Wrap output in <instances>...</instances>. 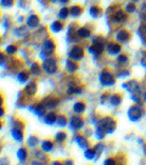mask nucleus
<instances>
[{
	"instance_id": "f8f14e48",
	"label": "nucleus",
	"mask_w": 146,
	"mask_h": 165,
	"mask_svg": "<svg viewBox=\"0 0 146 165\" xmlns=\"http://www.w3.org/2000/svg\"><path fill=\"white\" fill-rule=\"evenodd\" d=\"M106 50H107V52H109L110 55H117V54H119V51H121V46H119L118 44L110 43V44L107 45Z\"/></svg>"
},
{
	"instance_id": "cd10ccee",
	"label": "nucleus",
	"mask_w": 146,
	"mask_h": 165,
	"mask_svg": "<svg viewBox=\"0 0 146 165\" xmlns=\"http://www.w3.org/2000/svg\"><path fill=\"white\" fill-rule=\"evenodd\" d=\"M52 147H54V145H52L51 141H44L41 143V149L45 151V152H50L52 149Z\"/></svg>"
},
{
	"instance_id": "c03bdc74",
	"label": "nucleus",
	"mask_w": 146,
	"mask_h": 165,
	"mask_svg": "<svg viewBox=\"0 0 146 165\" xmlns=\"http://www.w3.org/2000/svg\"><path fill=\"white\" fill-rule=\"evenodd\" d=\"M140 17H143L144 19H146V4L143 5V9H141V15H140Z\"/></svg>"
},
{
	"instance_id": "423d86ee",
	"label": "nucleus",
	"mask_w": 146,
	"mask_h": 165,
	"mask_svg": "<svg viewBox=\"0 0 146 165\" xmlns=\"http://www.w3.org/2000/svg\"><path fill=\"white\" fill-rule=\"evenodd\" d=\"M102 50H104V41H98V40H94L93 46L89 47V52L95 56L100 55L102 52Z\"/></svg>"
},
{
	"instance_id": "4d7b16f0",
	"label": "nucleus",
	"mask_w": 146,
	"mask_h": 165,
	"mask_svg": "<svg viewBox=\"0 0 146 165\" xmlns=\"http://www.w3.org/2000/svg\"><path fill=\"white\" fill-rule=\"evenodd\" d=\"M54 1H56V0H52V2H54Z\"/></svg>"
},
{
	"instance_id": "aec40b11",
	"label": "nucleus",
	"mask_w": 146,
	"mask_h": 165,
	"mask_svg": "<svg viewBox=\"0 0 146 165\" xmlns=\"http://www.w3.org/2000/svg\"><path fill=\"white\" fill-rule=\"evenodd\" d=\"M56 119H57V117L54 113H49V114H46L44 117V121L46 124H49V125H52L54 123H56Z\"/></svg>"
},
{
	"instance_id": "4468645a",
	"label": "nucleus",
	"mask_w": 146,
	"mask_h": 165,
	"mask_svg": "<svg viewBox=\"0 0 146 165\" xmlns=\"http://www.w3.org/2000/svg\"><path fill=\"white\" fill-rule=\"evenodd\" d=\"M27 24H28V27H32V28L37 27V26L39 24V17H38L37 15L29 16L28 19H27Z\"/></svg>"
},
{
	"instance_id": "7ed1b4c3",
	"label": "nucleus",
	"mask_w": 146,
	"mask_h": 165,
	"mask_svg": "<svg viewBox=\"0 0 146 165\" xmlns=\"http://www.w3.org/2000/svg\"><path fill=\"white\" fill-rule=\"evenodd\" d=\"M43 68H44V71H45L46 73L52 74V73H55L56 69H57V63H56V61H55L54 58H46V60L44 61V63H43Z\"/></svg>"
},
{
	"instance_id": "0eeeda50",
	"label": "nucleus",
	"mask_w": 146,
	"mask_h": 165,
	"mask_svg": "<svg viewBox=\"0 0 146 165\" xmlns=\"http://www.w3.org/2000/svg\"><path fill=\"white\" fill-rule=\"evenodd\" d=\"M84 56V51L80 46H73L69 51V57L73 60H80Z\"/></svg>"
},
{
	"instance_id": "a18cd8bd",
	"label": "nucleus",
	"mask_w": 146,
	"mask_h": 165,
	"mask_svg": "<svg viewBox=\"0 0 146 165\" xmlns=\"http://www.w3.org/2000/svg\"><path fill=\"white\" fill-rule=\"evenodd\" d=\"M132 100H133L134 102H137V103H140V100H139V96H138L137 93H132Z\"/></svg>"
},
{
	"instance_id": "f257e3e1",
	"label": "nucleus",
	"mask_w": 146,
	"mask_h": 165,
	"mask_svg": "<svg viewBox=\"0 0 146 165\" xmlns=\"http://www.w3.org/2000/svg\"><path fill=\"white\" fill-rule=\"evenodd\" d=\"M54 50H55V44H54V41L50 40V39L45 40V41H44V45H43V50H41V52H40V57L44 58V60H46V58L54 52Z\"/></svg>"
},
{
	"instance_id": "7c9ffc66",
	"label": "nucleus",
	"mask_w": 146,
	"mask_h": 165,
	"mask_svg": "<svg viewBox=\"0 0 146 165\" xmlns=\"http://www.w3.org/2000/svg\"><path fill=\"white\" fill-rule=\"evenodd\" d=\"M28 78H29V74L27 73V72H21L18 75H17V79H18V82H24L28 80Z\"/></svg>"
},
{
	"instance_id": "6ab92c4d",
	"label": "nucleus",
	"mask_w": 146,
	"mask_h": 165,
	"mask_svg": "<svg viewBox=\"0 0 146 165\" xmlns=\"http://www.w3.org/2000/svg\"><path fill=\"white\" fill-rule=\"evenodd\" d=\"M76 141H77V143L79 145V147H82V148H88L89 147V142H88V140L85 139V137H83V136H76Z\"/></svg>"
},
{
	"instance_id": "c9c22d12",
	"label": "nucleus",
	"mask_w": 146,
	"mask_h": 165,
	"mask_svg": "<svg viewBox=\"0 0 146 165\" xmlns=\"http://www.w3.org/2000/svg\"><path fill=\"white\" fill-rule=\"evenodd\" d=\"M16 51H17V47H16L15 45H9V46L6 47V52H7L9 55H13Z\"/></svg>"
},
{
	"instance_id": "3c124183",
	"label": "nucleus",
	"mask_w": 146,
	"mask_h": 165,
	"mask_svg": "<svg viewBox=\"0 0 146 165\" xmlns=\"http://www.w3.org/2000/svg\"><path fill=\"white\" fill-rule=\"evenodd\" d=\"M66 164H73V162H72V160H67Z\"/></svg>"
},
{
	"instance_id": "79ce46f5",
	"label": "nucleus",
	"mask_w": 146,
	"mask_h": 165,
	"mask_svg": "<svg viewBox=\"0 0 146 165\" xmlns=\"http://www.w3.org/2000/svg\"><path fill=\"white\" fill-rule=\"evenodd\" d=\"M80 92H82L80 87H69L68 90V93H80Z\"/></svg>"
},
{
	"instance_id": "dca6fc26",
	"label": "nucleus",
	"mask_w": 146,
	"mask_h": 165,
	"mask_svg": "<svg viewBox=\"0 0 146 165\" xmlns=\"http://www.w3.org/2000/svg\"><path fill=\"white\" fill-rule=\"evenodd\" d=\"M11 135H12V137H13L16 141H22V140H23V132H22V130L18 129V128L12 129Z\"/></svg>"
},
{
	"instance_id": "a878e982",
	"label": "nucleus",
	"mask_w": 146,
	"mask_h": 165,
	"mask_svg": "<svg viewBox=\"0 0 146 165\" xmlns=\"http://www.w3.org/2000/svg\"><path fill=\"white\" fill-rule=\"evenodd\" d=\"M50 28H51V30L52 32H55V33H59L61 29H62V23L60 22V21H55L51 26H50Z\"/></svg>"
},
{
	"instance_id": "72a5a7b5",
	"label": "nucleus",
	"mask_w": 146,
	"mask_h": 165,
	"mask_svg": "<svg viewBox=\"0 0 146 165\" xmlns=\"http://www.w3.org/2000/svg\"><path fill=\"white\" fill-rule=\"evenodd\" d=\"M66 66H67V69H68V72H74L76 69H77V65L76 63H73L72 61H67L66 62Z\"/></svg>"
},
{
	"instance_id": "4c0bfd02",
	"label": "nucleus",
	"mask_w": 146,
	"mask_h": 165,
	"mask_svg": "<svg viewBox=\"0 0 146 165\" xmlns=\"http://www.w3.org/2000/svg\"><path fill=\"white\" fill-rule=\"evenodd\" d=\"M28 145L30 146V147H34V146H37L38 145V139L37 137H29V140H28Z\"/></svg>"
},
{
	"instance_id": "ea45409f",
	"label": "nucleus",
	"mask_w": 146,
	"mask_h": 165,
	"mask_svg": "<svg viewBox=\"0 0 146 165\" xmlns=\"http://www.w3.org/2000/svg\"><path fill=\"white\" fill-rule=\"evenodd\" d=\"M126 10H127V12H134L135 10H137V7H135V5L134 4H128L127 5V7H126Z\"/></svg>"
},
{
	"instance_id": "b1692460",
	"label": "nucleus",
	"mask_w": 146,
	"mask_h": 165,
	"mask_svg": "<svg viewBox=\"0 0 146 165\" xmlns=\"http://www.w3.org/2000/svg\"><path fill=\"white\" fill-rule=\"evenodd\" d=\"M73 111H74L76 113H83V112L85 111V104H84L83 102H77V103H74V106H73Z\"/></svg>"
},
{
	"instance_id": "a19ab883",
	"label": "nucleus",
	"mask_w": 146,
	"mask_h": 165,
	"mask_svg": "<svg viewBox=\"0 0 146 165\" xmlns=\"http://www.w3.org/2000/svg\"><path fill=\"white\" fill-rule=\"evenodd\" d=\"M117 61H118V63H127V62H128V57H127L126 55H121V56L117 58Z\"/></svg>"
},
{
	"instance_id": "393cba45",
	"label": "nucleus",
	"mask_w": 146,
	"mask_h": 165,
	"mask_svg": "<svg viewBox=\"0 0 146 165\" xmlns=\"http://www.w3.org/2000/svg\"><path fill=\"white\" fill-rule=\"evenodd\" d=\"M138 33H139V35H140L141 40H143V41H144V43L146 44V23L141 24V26L139 27V30H138Z\"/></svg>"
},
{
	"instance_id": "473e14b6",
	"label": "nucleus",
	"mask_w": 146,
	"mask_h": 165,
	"mask_svg": "<svg viewBox=\"0 0 146 165\" xmlns=\"http://www.w3.org/2000/svg\"><path fill=\"white\" fill-rule=\"evenodd\" d=\"M68 13H69V10H68V9H66V7H63V9H61V10H60V12H59V17H60V18H62V19H65V18L68 16Z\"/></svg>"
},
{
	"instance_id": "2eb2a0df",
	"label": "nucleus",
	"mask_w": 146,
	"mask_h": 165,
	"mask_svg": "<svg viewBox=\"0 0 146 165\" xmlns=\"http://www.w3.org/2000/svg\"><path fill=\"white\" fill-rule=\"evenodd\" d=\"M45 109H46V108L44 107V104H43V103H39V104H37V106L32 107V111H33L37 115H39V117H43V115H44Z\"/></svg>"
},
{
	"instance_id": "20e7f679",
	"label": "nucleus",
	"mask_w": 146,
	"mask_h": 165,
	"mask_svg": "<svg viewBox=\"0 0 146 165\" xmlns=\"http://www.w3.org/2000/svg\"><path fill=\"white\" fill-rule=\"evenodd\" d=\"M143 114V111L139 106H132L128 111V115H129V119L133 120V121H137Z\"/></svg>"
},
{
	"instance_id": "5701e85b",
	"label": "nucleus",
	"mask_w": 146,
	"mask_h": 165,
	"mask_svg": "<svg viewBox=\"0 0 146 165\" xmlns=\"http://www.w3.org/2000/svg\"><path fill=\"white\" fill-rule=\"evenodd\" d=\"M77 34H78L79 38H83V39L90 37V32H89V29H87V28H79V29L77 30Z\"/></svg>"
},
{
	"instance_id": "bb28decb",
	"label": "nucleus",
	"mask_w": 146,
	"mask_h": 165,
	"mask_svg": "<svg viewBox=\"0 0 146 165\" xmlns=\"http://www.w3.org/2000/svg\"><path fill=\"white\" fill-rule=\"evenodd\" d=\"M110 101H111V104H112V106H119L121 102H122V98H121L119 95H112L111 98H110Z\"/></svg>"
},
{
	"instance_id": "9d476101",
	"label": "nucleus",
	"mask_w": 146,
	"mask_h": 165,
	"mask_svg": "<svg viewBox=\"0 0 146 165\" xmlns=\"http://www.w3.org/2000/svg\"><path fill=\"white\" fill-rule=\"evenodd\" d=\"M69 124H71V128H72V129L78 130V129H80V128L83 126V119H82L80 117H78V115H74V117L71 118Z\"/></svg>"
},
{
	"instance_id": "412c9836",
	"label": "nucleus",
	"mask_w": 146,
	"mask_h": 165,
	"mask_svg": "<svg viewBox=\"0 0 146 165\" xmlns=\"http://www.w3.org/2000/svg\"><path fill=\"white\" fill-rule=\"evenodd\" d=\"M82 7L80 6H72L71 9H69V13L73 16V17H78V16H80V13H82Z\"/></svg>"
},
{
	"instance_id": "de8ad7c7",
	"label": "nucleus",
	"mask_w": 146,
	"mask_h": 165,
	"mask_svg": "<svg viewBox=\"0 0 146 165\" xmlns=\"http://www.w3.org/2000/svg\"><path fill=\"white\" fill-rule=\"evenodd\" d=\"M116 162L113 160V159H107V160H105V164H115Z\"/></svg>"
},
{
	"instance_id": "6e6552de",
	"label": "nucleus",
	"mask_w": 146,
	"mask_h": 165,
	"mask_svg": "<svg viewBox=\"0 0 146 165\" xmlns=\"http://www.w3.org/2000/svg\"><path fill=\"white\" fill-rule=\"evenodd\" d=\"M123 87L127 89L128 91H130L132 93H139V89H140L139 82H135V80H130V82L123 84Z\"/></svg>"
},
{
	"instance_id": "e433bc0d",
	"label": "nucleus",
	"mask_w": 146,
	"mask_h": 165,
	"mask_svg": "<svg viewBox=\"0 0 146 165\" xmlns=\"http://www.w3.org/2000/svg\"><path fill=\"white\" fill-rule=\"evenodd\" d=\"M66 140V134L65 132H57L56 134V141L57 142H62Z\"/></svg>"
},
{
	"instance_id": "4be33fe9",
	"label": "nucleus",
	"mask_w": 146,
	"mask_h": 165,
	"mask_svg": "<svg viewBox=\"0 0 146 165\" xmlns=\"http://www.w3.org/2000/svg\"><path fill=\"white\" fill-rule=\"evenodd\" d=\"M101 13H102V10H101L100 7H98V6H93V7L90 9V15H91V17H94V18L100 17Z\"/></svg>"
},
{
	"instance_id": "f03ea898",
	"label": "nucleus",
	"mask_w": 146,
	"mask_h": 165,
	"mask_svg": "<svg viewBox=\"0 0 146 165\" xmlns=\"http://www.w3.org/2000/svg\"><path fill=\"white\" fill-rule=\"evenodd\" d=\"M99 126H101L106 134H111V132H113L115 129H116V121H115L113 119H111V118L107 117V118H104V119L100 121Z\"/></svg>"
},
{
	"instance_id": "a211bd4d",
	"label": "nucleus",
	"mask_w": 146,
	"mask_h": 165,
	"mask_svg": "<svg viewBox=\"0 0 146 165\" xmlns=\"http://www.w3.org/2000/svg\"><path fill=\"white\" fill-rule=\"evenodd\" d=\"M24 92H26L28 96H32V95H34V93L37 92V85H35L34 82H30V84H28V85L24 87Z\"/></svg>"
},
{
	"instance_id": "603ef678",
	"label": "nucleus",
	"mask_w": 146,
	"mask_h": 165,
	"mask_svg": "<svg viewBox=\"0 0 146 165\" xmlns=\"http://www.w3.org/2000/svg\"><path fill=\"white\" fill-rule=\"evenodd\" d=\"M0 114H1V117H2V115H4V111H2V108H1V109H0Z\"/></svg>"
},
{
	"instance_id": "39448f33",
	"label": "nucleus",
	"mask_w": 146,
	"mask_h": 165,
	"mask_svg": "<svg viewBox=\"0 0 146 165\" xmlns=\"http://www.w3.org/2000/svg\"><path fill=\"white\" fill-rule=\"evenodd\" d=\"M100 82H101L102 85L111 86V85L115 84V78H113V75H112L111 73H109V72H102V73L100 74Z\"/></svg>"
},
{
	"instance_id": "c756f323",
	"label": "nucleus",
	"mask_w": 146,
	"mask_h": 165,
	"mask_svg": "<svg viewBox=\"0 0 146 165\" xmlns=\"http://www.w3.org/2000/svg\"><path fill=\"white\" fill-rule=\"evenodd\" d=\"M84 156H85L87 159H93V158L96 156V152H95V149H89V148H87L85 152H84Z\"/></svg>"
},
{
	"instance_id": "37998d69",
	"label": "nucleus",
	"mask_w": 146,
	"mask_h": 165,
	"mask_svg": "<svg viewBox=\"0 0 146 165\" xmlns=\"http://www.w3.org/2000/svg\"><path fill=\"white\" fill-rule=\"evenodd\" d=\"M94 149H95V152H96V156H99V154L102 152V149H104V146H102V145H96Z\"/></svg>"
},
{
	"instance_id": "c85d7f7f",
	"label": "nucleus",
	"mask_w": 146,
	"mask_h": 165,
	"mask_svg": "<svg viewBox=\"0 0 146 165\" xmlns=\"http://www.w3.org/2000/svg\"><path fill=\"white\" fill-rule=\"evenodd\" d=\"M17 157H18V159H20L21 162H24L26 158H27V151H26L24 148H20L18 152H17Z\"/></svg>"
},
{
	"instance_id": "49530a36",
	"label": "nucleus",
	"mask_w": 146,
	"mask_h": 165,
	"mask_svg": "<svg viewBox=\"0 0 146 165\" xmlns=\"http://www.w3.org/2000/svg\"><path fill=\"white\" fill-rule=\"evenodd\" d=\"M141 65L146 67V52L144 54V56H143V58H141Z\"/></svg>"
},
{
	"instance_id": "864d4df0",
	"label": "nucleus",
	"mask_w": 146,
	"mask_h": 165,
	"mask_svg": "<svg viewBox=\"0 0 146 165\" xmlns=\"http://www.w3.org/2000/svg\"><path fill=\"white\" fill-rule=\"evenodd\" d=\"M52 164H55V165H60V164H61V163H60V162H54Z\"/></svg>"
},
{
	"instance_id": "6e6d98bb",
	"label": "nucleus",
	"mask_w": 146,
	"mask_h": 165,
	"mask_svg": "<svg viewBox=\"0 0 146 165\" xmlns=\"http://www.w3.org/2000/svg\"><path fill=\"white\" fill-rule=\"evenodd\" d=\"M132 1H138V0H132Z\"/></svg>"
},
{
	"instance_id": "58836bf2",
	"label": "nucleus",
	"mask_w": 146,
	"mask_h": 165,
	"mask_svg": "<svg viewBox=\"0 0 146 165\" xmlns=\"http://www.w3.org/2000/svg\"><path fill=\"white\" fill-rule=\"evenodd\" d=\"M1 5L4 7H10L13 5V0H1Z\"/></svg>"
},
{
	"instance_id": "ddd939ff",
	"label": "nucleus",
	"mask_w": 146,
	"mask_h": 165,
	"mask_svg": "<svg viewBox=\"0 0 146 165\" xmlns=\"http://www.w3.org/2000/svg\"><path fill=\"white\" fill-rule=\"evenodd\" d=\"M113 19L117 22V23H124L127 19H128V16L126 15V12L123 11H117L113 16Z\"/></svg>"
},
{
	"instance_id": "9b49d317",
	"label": "nucleus",
	"mask_w": 146,
	"mask_h": 165,
	"mask_svg": "<svg viewBox=\"0 0 146 165\" xmlns=\"http://www.w3.org/2000/svg\"><path fill=\"white\" fill-rule=\"evenodd\" d=\"M129 33L126 30V29H121V30H118L117 32V34H116V39L118 40V41H121V43H126L127 40H129Z\"/></svg>"
},
{
	"instance_id": "2f4dec72",
	"label": "nucleus",
	"mask_w": 146,
	"mask_h": 165,
	"mask_svg": "<svg viewBox=\"0 0 146 165\" xmlns=\"http://www.w3.org/2000/svg\"><path fill=\"white\" fill-rule=\"evenodd\" d=\"M30 72H32V74L38 75V74L40 73V67H39V65H38V63H33L32 67H30Z\"/></svg>"
},
{
	"instance_id": "f704fd0d",
	"label": "nucleus",
	"mask_w": 146,
	"mask_h": 165,
	"mask_svg": "<svg viewBox=\"0 0 146 165\" xmlns=\"http://www.w3.org/2000/svg\"><path fill=\"white\" fill-rule=\"evenodd\" d=\"M56 123H57L60 126H65V125L67 124V120H66V118H65L63 115H59L57 119H56Z\"/></svg>"
},
{
	"instance_id": "09e8293b",
	"label": "nucleus",
	"mask_w": 146,
	"mask_h": 165,
	"mask_svg": "<svg viewBox=\"0 0 146 165\" xmlns=\"http://www.w3.org/2000/svg\"><path fill=\"white\" fill-rule=\"evenodd\" d=\"M128 74H129L128 72H124V73H121V74H119V77H124V75H128Z\"/></svg>"
},
{
	"instance_id": "8fccbe9b",
	"label": "nucleus",
	"mask_w": 146,
	"mask_h": 165,
	"mask_svg": "<svg viewBox=\"0 0 146 165\" xmlns=\"http://www.w3.org/2000/svg\"><path fill=\"white\" fill-rule=\"evenodd\" d=\"M60 2H62V4H66V2H68V0H59Z\"/></svg>"
},
{
	"instance_id": "5fc2aeb1",
	"label": "nucleus",
	"mask_w": 146,
	"mask_h": 165,
	"mask_svg": "<svg viewBox=\"0 0 146 165\" xmlns=\"http://www.w3.org/2000/svg\"><path fill=\"white\" fill-rule=\"evenodd\" d=\"M144 98H145V101H146V93H145V96H144Z\"/></svg>"
},
{
	"instance_id": "1a4fd4ad",
	"label": "nucleus",
	"mask_w": 146,
	"mask_h": 165,
	"mask_svg": "<svg viewBox=\"0 0 146 165\" xmlns=\"http://www.w3.org/2000/svg\"><path fill=\"white\" fill-rule=\"evenodd\" d=\"M41 103L44 104V107L46 109H51V108H54V107H56L59 104V100L55 98V97H46Z\"/></svg>"
},
{
	"instance_id": "f3484780",
	"label": "nucleus",
	"mask_w": 146,
	"mask_h": 165,
	"mask_svg": "<svg viewBox=\"0 0 146 165\" xmlns=\"http://www.w3.org/2000/svg\"><path fill=\"white\" fill-rule=\"evenodd\" d=\"M15 35L16 37H20V38H24V37H27L28 35V29H27V27H20V28H17V29H15Z\"/></svg>"
}]
</instances>
